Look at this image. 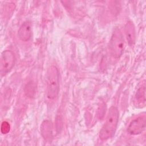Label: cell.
Returning <instances> with one entry per match:
<instances>
[{
	"mask_svg": "<svg viewBox=\"0 0 146 146\" xmlns=\"http://www.w3.org/2000/svg\"><path fill=\"white\" fill-rule=\"evenodd\" d=\"M119 120V111L116 107H111L108 112L106 121L99 132L102 140H107L114 135Z\"/></svg>",
	"mask_w": 146,
	"mask_h": 146,
	"instance_id": "1",
	"label": "cell"
},
{
	"mask_svg": "<svg viewBox=\"0 0 146 146\" xmlns=\"http://www.w3.org/2000/svg\"><path fill=\"white\" fill-rule=\"evenodd\" d=\"M59 74L58 68L50 66L46 75V93L49 99H55L58 95L59 90Z\"/></svg>",
	"mask_w": 146,
	"mask_h": 146,
	"instance_id": "2",
	"label": "cell"
},
{
	"mask_svg": "<svg viewBox=\"0 0 146 146\" xmlns=\"http://www.w3.org/2000/svg\"><path fill=\"white\" fill-rule=\"evenodd\" d=\"M125 46L123 35L120 29L116 28L111 36L109 50L111 55L115 58H119L123 54Z\"/></svg>",
	"mask_w": 146,
	"mask_h": 146,
	"instance_id": "3",
	"label": "cell"
},
{
	"mask_svg": "<svg viewBox=\"0 0 146 146\" xmlns=\"http://www.w3.org/2000/svg\"><path fill=\"white\" fill-rule=\"evenodd\" d=\"M15 56L10 50L2 52L1 57L0 72L1 76H4L11 71L15 63Z\"/></svg>",
	"mask_w": 146,
	"mask_h": 146,
	"instance_id": "4",
	"label": "cell"
},
{
	"mask_svg": "<svg viewBox=\"0 0 146 146\" xmlns=\"http://www.w3.org/2000/svg\"><path fill=\"white\" fill-rule=\"evenodd\" d=\"M145 124L146 118L145 115L139 116L129 123L127 128V132L131 135H139L145 129Z\"/></svg>",
	"mask_w": 146,
	"mask_h": 146,
	"instance_id": "5",
	"label": "cell"
},
{
	"mask_svg": "<svg viewBox=\"0 0 146 146\" xmlns=\"http://www.w3.org/2000/svg\"><path fill=\"white\" fill-rule=\"evenodd\" d=\"M31 25L29 21H26L22 23L18 32V36L20 40L27 42L31 37Z\"/></svg>",
	"mask_w": 146,
	"mask_h": 146,
	"instance_id": "6",
	"label": "cell"
},
{
	"mask_svg": "<svg viewBox=\"0 0 146 146\" xmlns=\"http://www.w3.org/2000/svg\"><path fill=\"white\" fill-rule=\"evenodd\" d=\"M134 105L137 108H143L145 106V85L143 84L137 90L134 98Z\"/></svg>",
	"mask_w": 146,
	"mask_h": 146,
	"instance_id": "7",
	"label": "cell"
},
{
	"mask_svg": "<svg viewBox=\"0 0 146 146\" xmlns=\"http://www.w3.org/2000/svg\"><path fill=\"white\" fill-rule=\"evenodd\" d=\"M125 33L127 40L131 46H132L135 42L136 33L135 29L133 23L131 21L127 22L125 26Z\"/></svg>",
	"mask_w": 146,
	"mask_h": 146,
	"instance_id": "8",
	"label": "cell"
},
{
	"mask_svg": "<svg viewBox=\"0 0 146 146\" xmlns=\"http://www.w3.org/2000/svg\"><path fill=\"white\" fill-rule=\"evenodd\" d=\"M51 123L48 121H44L43 122L42 126H41V131L43 137L45 139L48 140L50 139L51 136Z\"/></svg>",
	"mask_w": 146,
	"mask_h": 146,
	"instance_id": "9",
	"label": "cell"
},
{
	"mask_svg": "<svg viewBox=\"0 0 146 146\" xmlns=\"http://www.w3.org/2000/svg\"><path fill=\"white\" fill-rule=\"evenodd\" d=\"M10 130V124L6 121H3L1 124V132L3 134H6L8 132H9Z\"/></svg>",
	"mask_w": 146,
	"mask_h": 146,
	"instance_id": "10",
	"label": "cell"
}]
</instances>
